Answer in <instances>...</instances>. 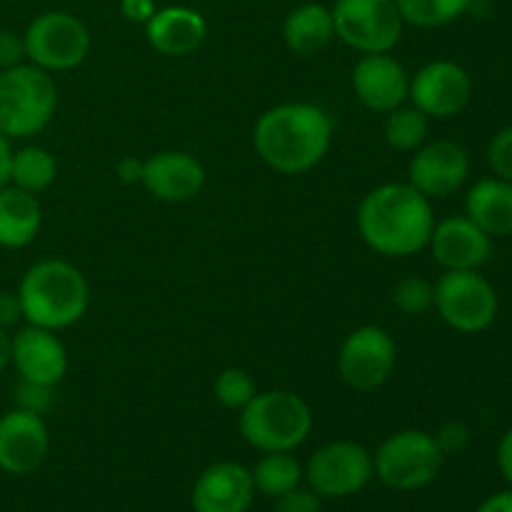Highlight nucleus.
I'll use <instances>...</instances> for the list:
<instances>
[{"instance_id":"1","label":"nucleus","mask_w":512,"mask_h":512,"mask_svg":"<svg viewBox=\"0 0 512 512\" xmlns=\"http://www.w3.org/2000/svg\"><path fill=\"white\" fill-rule=\"evenodd\" d=\"M330 143L333 118L315 103L275 105L255 120V153L275 173H308L328 155Z\"/></svg>"},{"instance_id":"2","label":"nucleus","mask_w":512,"mask_h":512,"mask_svg":"<svg viewBox=\"0 0 512 512\" xmlns=\"http://www.w3.org/2000/svg\"><path fill=\"white\" fill-rule=\"evenodd\" d=\"M435 228L433 203L410 183L370 190L358 208V230L368 248L388 258H408L428 248Z\"/></svg>"},{"instance_id":"3","label":"nucleus","mask_w":512,"mask_h":512,"mask_svg":"<svg viewBox=\"0 0 512 512\" xmlns=\"http://www.w3.org/2000/svg\"><path fill=\"white\" fill-rule=\"evenodd\" d=\"M15 293L20 298L25 323L55 333L78 323L90 305L85 275L73 263L60 258L30 265Z\"/></svg>"},{"instance_id":"4","label":"nucleus","mask_w":512,"mask_h":512,"mask_svg":"<svg viewBox=\"0 0 512 512\" xmlns=\"http://www.w3.org/2000/svg\"><path fill=\"white\" fill-rule=\"evenodd\" d=\"M313 413L290 390H265L240 410V435L260 453H293L308 440Z\"/></svg>"},{"instance_id":"5","label":"nucleus","mask_w":512,"mask_h":512,"mask_svg":"<svg viewBox=\"0 0 512 512\" xmlns=\"http://www.w3.org/2000/svg\"><path fill=\"white\" fill-rule=\"evenodd\" d=\"M58 108V85L53 73L33 63L0 70V133L25 140L48 128Z\"/></svg>"},{"instance_id":"6","label":"nucleus","mask_w":512,"mask_h":512,"mask_svg":"<svg viewBox=\"0 0 512 512\" xmlns=\"http://www.w3.org/2000/svg\"><path fill=\"white\" fill-rule=\"evenodd\" d=\"M443 450L433 433L400 430L388 435L373 455V470L380 483L390 490L413 493L428 488L443 470Z\"/></svg>"},{"instance_id":"7","label":"nucleus","mask_w":512,"mask_h":512,"mask_svg":"<svg viewBox=\"0 0 512 512\" xmlns=\"http://www.w3.org/2000/svg\"><path fill=\"white\" fill-rule=\"evenodd\" d=\"M433 290V308L458 333H483L498 318V293L480 270H445Z\"/></svg>"},{"instance_id":"8","label":"nucleus","mask_w":512,"mask_h":512,"mask_svg":"<svg viewBox=\"0 0 512 512\" xmlns=\"http://www.w3.org/2000/svg\"><path fill=\"white\" fill-rule=\"evenodd\" d=\"M23 40L28 63L48 73L78 68L90 53L88 28L68 10H45L35 15L25 28Z\"/></svg>"},{"instance_id":"9","label":"nucleus","mask_w":512,"mask_h":512,"mask_svg":"<svg viewBox=\"0 0 512 512\" xmlns=\"http://www.w3.org/2000/svg\"><path fill=\"white\" fill-rule=\"evenodd\" d=\"M335 38L363 55L390 53L403 38L405 20L395 0H335Z\"/></svg>"},{"instance_id":"10","label":"nucleus","mask_w":512,"mask_h":512,"mask_svg":"<svg viewBox=\"0 0 512 512\" xmlns=\"http://www.w3.org/2000/svg\"><path fill=\"white\" fill-rule=\"evenodd\" d=\"M373 455L358 443L335 440L315 450L303 468V478L320 498H350L373 480Z\"/></svg>"},{"instance_id":"11","label":"nucleus","mask_w":512,"mask_h":512,"mask_svg":"<svg viewBox=\"0 0 512 512\" xmlns=\"http://www.w3.org/2000/svg\"><path fill=\"white\" fill-rule=\"evenodd\" d=\"M398 363V348L388 330L363 325L343 340L338 353V373L353 390H378L390 380Z\"/></svg>"},{"instance_id":"12","label":"nucleus","mask_w":512,"mask_h":512,"mask_svg":"<svg viewBox=\"0 0 512 512\" xmlns=\"http://www.w3.org/2000/svg\"><path fill=\"white\" fill-rule=\"evenodd\" d=\"M408 98L428 118H453L468 108L473 98V80L455 60H433L410 78Z\"/></svg>"},{"instance_id":"13","label":"nucleus","mask_w":512,"mask_h":512,"mask_svg":"<svg viewBox=\"0 0 512 512\" xmlns=\"http://www.w3.org/2000/svg\"><path fill=\"white\" fill-rule=\"evenodd\" d=\"M470 175V153L455 140H433L415 150L408 165V183L430 200L458 193Z\"/></svg>"},{"instance_id":"14","label":"nucleus","mask_w":512,"mask_h":512,"mask_svg":"<svg viewBox=\"0 0 512 512\" xmlns=\"http://www.w3.org/2000/svg\"><path fill=\"white\" fill-rule=\"evenodd\" d=\"M50 433L43 415L13 408L0 415V470L8 475H30L45 463Z\"/></svg>"},{"instance_id":"15","label":"nucleus","mask_w":512,"mask_h":512,"mask_svg":"<svg viewBox=\"0 0 512 512\" xmlns=\"http://www.w3.org/2000/svg\"><path fill=\"white\" fill-rule=\"evenodd\" d=\"M10 365L20 380L55 388L68 373V353L55 330L25 323L10 335Z\"/></svg>"},{"instance_id":"16","label":"nucleus","mask_w":512,"mask_h":512,"mask_svg":"<svg viewBox=\"0 0 512 512\" xmlns=\"http://www.w3.org/2000/svg\"><path fill=\"white\" fill-rule=\"evenodd\" d=\"M140 185L163 203H188L205 185V168L185 150H160L143 160Z\"/></svg>"},{"instance_id":"17","label":"nucleus","mask_w":512,"mask_h":512,"mask_svg":"<svg viewBox=\"0 0 512 512\" xmlns=\"http://www.w3.org/2000/svg\"><path fill=\"white\" fill-rule=\"evenodd\" d=\"M428 248L445 270H480L493 255V238L468 215H450L435 223Z\"/></svg>"},{"instance_id":"18","label":"nucleus","mask_w":512,"mask_h":512,"mask_svg":"<svg viewBox=\"0 0 512 512\" xmlns=\"http://www.w3.org/2000/svg\"><path fill=\"white\" fill-rule=\"evenodd\" d=\"M353 90L373 113H390L408 100L410 75L390 53L363 55L353 68Z\"/></svg>"},{"instance_id":"19","label":"nucleus","mask_w":512,"mask_h":512,"mask_svg":"<svg viewBox=\"0 0 512 512\" xmlns=\"http://www.w3.org/2000/svg\"><path fill=\"white\" fill-rule=\"evenodd\" d=\"M253 498L255 485L250 470L230 460L205 468L190 493L195 512H248Z\"/></svg>"},{"instance_id":"20","label":"nucleus","mask_w":512,"mask_h":512,"mask_svg":"<svg viewBox=\"0 0 512 512\" xmlns=\"http://www.w3.org/2000/svg\"><path fill=\"white\" fill-rule=\"evenodd\" d=\"M145 38L150 48L168 58H183L195 53L208 38V23L198 10L188 5H168L155 10L145 23Z\"/></svg>"},{"instance_id":"21","label":"nucleus","mask_w":512,"mask_h":512,"mask_svg":"<svg viewBox=\"0 0 512 512\" xmlns=\"http://www.w3.org/2000/svg\"><path fill=\"white\" fill-rule=\"evenodd\" d=\"M465 215L490 238L512 235V183L503 178H483L465 195Z\"/></svg>"},{"instance_id":"22","label":"nucleus","mask_w":512,"mask_h":512,"mask_svg":"<svg viewBox=\"0 0 512 512\" xmlns=\"http://www.w3.org/2000/svg\"><path fill=\"white\" fill-rule=\"evenodd\" d=\"M43 225L38 195L15 185L0 188V248L20 250L33 243Z\"/></svg>"},{"instance_id":"23","label":"nucleus","mask_w":512,"mask_h":512,"mask_svg":"<svg viewBox=\"0 0 512 512\" xmlns=\"http://www.w3.org/2000/svg\"><path fill=\"white\" fill-rule=\"evenodd\" d=\"M335 38L333 13L323 3H303L285 15L283 40L295 55H315Z\"/></svg>"},{"instance_id":"24","label":"nucleus","mask_w":512,"mask_h":512,"mask_svg":"<svg viewBox=\"0 0 512 512\" xmlns=\"http://www.w3.org/2000/svg\"><path fill=\"white\" fill-rule=\"evenodd\" d=\"M55 178H58V160L50 150L40 148V145H25V148L13 150L10 185L38 195L48 190Z\"/></svg>"},{"instance_id":"25","label":"nucleus","mask_w":512,"mask_h":512,"mask_svg":"<svg viewBox=\"0 0 512 512\" xmlns=\"http://www.w3.org/2000/svg\"><path fill=\"white\" fill-rule=\"evenodd\" d=\"M250 475H253L255 490L275 500L298 488L303 480V465L293 453H265L250 470Z\"/></svg>"},{"instance_id":"26","label":"nucleus","mask_w":512,"mask_h":512,"mask_svg":"<svg viewBox=\"0 0 512 512\" xmlns=\"http://www.w3.org/2000/svg\"><path fill=\"white\" fill-rule=\"evenodd\" d=\"M430 133V118L415 105H398L395 110L385 113L383 135L385 143L400 153H415L420 145H425Z\"/></svg>"},{"instance_id":"27","label":"nucleus","mask_w":512,"mask_h":512,"mask_svg":"<svg viewBox=\"0 0 512 512\" xmlns=\"http://www.w3.org/2000/svg\"><path fill=\"white\" fill-rule=\"evenodd\" d=\"M400 15L415 28H440L473 8V0H395Z\"/></svg>"},{"instance_id":"28","label":"nucleus","mask_w":512,"mask_h":512,"mask_svg":"<svg viewBox=\"0 0 512 512\" xmlns=\"http://www.w3.org/2000/svg\"><path fill=\"white\" fill-rule=\"evenodd\" d=\"M215 400L228 410H243L255 398V380L245 370L228 368L215 378L213 385Z\"/></svg>"},{"instance_id":"29","label":"nucleus","mask_w":512,"mask_h":512,"mask_svg":"<svg viewBox=\"0 0 512 512\" xmlns=\"http://www.w3.org/2000/svg\"><path fill=\"white\" fill-rule=\"evenodd\" d=\"M435 290L433 283L420 275H408L393 288V305L405 315H425L433 308Z\"/></svg>"},{"instance_id":"30","label":"nucleus","mask_w":512,"mask_h":512,"mask_svg":"<svg viewBox=\"0 0 512 512\" xmlns=\"http://www.w3.org/2000/svg\"><path fill=\"white\" fill-rule=\"evenodd\" d=\"M55 388L40 383H30V380H20L13 388V405L20 410H28V413L45 415L50 408H53V395Z\"/></svg>"},{"instance_id":"31","label":"nucleus","mask_w":512,"mask_h":512,"mask_svg":"<svg viewBox=\"0 0 512 512\" xmlns=\"http://www.w3.org/2000/svg\"><path fill=\"white\" fill-rule=\"evenodd\" d=\"M488 163L498 178L512 183V125L493 135L488 145Z\"/></svg>"},{"instance_id":"32","label":"nucleus","mask_w":512,"mask_h":512,"mask_svg":"<svg viewBox=\"0 0 512 512\" xmlns=\"http://www.w3.org/2000/svg\"><path fill=\"white\" fill-rule=\"evenodd\" d=\"M433 438L438 443V448L443 450V455H455L468 448L470 428L465 423H460V420H448V423H443L435 430Z\"/></svg>"},{"instance_id":"33","label":"nucleus","mask_w":512,"mask_h":512,"mask_svg":"<svg viewBox=\"0 0 512 512\" xmlns=\"http://www.w3.org/2000/svg\"><path fill=\"white\" fill-rule=\"evenodd\" d=\"M320 495L310 488H293L290 493L275 498V512H320Z\"/></svg>"},{"instance_id":"34","label":"nucleus","mask_w":512,"mask_h":512,"mask_svg":"<svg viewBox=\"0 0 512 512\" xmlns=\"http://www.w3.org/2000/svg\"><path fill=\"white\" fill-rule=\"evenodd\" d=\"M25 40L13 30H0V70L25 63Z\"/></svg>"},{"instance_id":"35","label":"nucleus","mask_w":512,"mask_h":512,"mask_svg":"<svg viewBox=\"0 0 512 512\" xmlns=\"http://www.w3.org/2000/svg\"><path fill=\"white\" fill-rule=\"evenodd\" d=\"M155 10H158L155 0H120V13H123L128 23L145 25L153 18Z\"/></svg>"},{"instance_id":"36","label":"nucleus","mask_w":512,"mask_h":512,"mask_svg":"<svg viewBox=\"0 0 512 512\" xmlns=\"http://www.w3.org/2000/svg\"><path fill=\"white\" fill-rule=\"evenodd\" d=\"M23 320V308H20L18 293L0 290V328H13Z\"/></svg>"},{"instance_id":"37","label":"nucleus","mask_w":512,"mask_h":512,"mask_svg":"<svg viewBox=\"0 0 512 512\" xmlns=\"http://www.w3.org/2000/svg\"><path fill=\"white\" fill-rule=\"evenodd\" d=\"M115 173H118L120 183H140V178H143V160L133 158V155H125V158H120L118 165H115Z\"/></svg>"},{"instance_id":"38","label":"nucleus","mask_w":512,"mask_h":512,"mask_svg":"<svg viewBox=\"0 0 512 512\" xmlns=\"http://www.w3.org/2000/svg\"><path fill=\"white\" fill-rule=\"evenodd\" d=\"M498 468L500 475L512 485V428L500 438L498 443Z\"/></svg>"},{"instance_id":"39","label":"nucleus","mask_w":512,"mask_h":512,"mask_svg":"<svg viewBox=\"0 0 512 512\" xmlns=\"http://www.w3.org/2000/svg\"><path fill=\"white\" fill-rule=\"evenodd\" d=\"M475 512H512V488L503 490V493H495L490 495L488 500L475 508Z\"/></svg>"},{"instance_id":"40","label":"nucleus","mask_w":512,"mask_h":512,"mask_svg":"<svg viewBox=\"0 0 512 512\" xmlns=\"http://www.w3.org/2000/svg\"><path fill=\"white\" fill-rule=\"evenodd\" d=\"M10 160H13V145L10 138L0 133V188L10 183Z\"/></svg>"},{"instance_id":"41","label":"nucleus","mask_w":512,"mask_h":512,"mask_svg":"<svg viewBox=\"0 0 512 512\" xmlns=\"http://www.w3.org/2000/svg\"><path fill=\"white\" fill-rule=\"evenodd\" d=\"M10 365V333L0 328V373Z\"/></svg>"}]
</instances>
